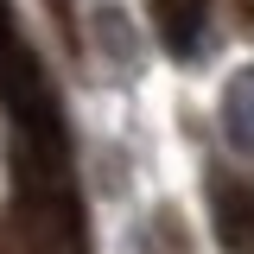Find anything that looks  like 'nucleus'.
Listing matches in <instances>:
<instances>
[{
  "mask_svg": "<svg viewBox=\"0 0 254 254\" xmlns=\"http://www.w3.org/2000/svg\"><path fill=\"white\" fill-rule=\"evenodd\" d=\"M216 242L229 254H254V185H216Z\"/></svg>",
  "mask_w": 254,
  "mask_h": 254,
  "instance_id": "f257e3e1",
  "label": "nucleus"
},
{
  "mask_svg": "<svg viewBox=\"0 0 254 254\" xmlns=\"http://www.w3.org/2000/svg\"><path fill=\"white\" fill-rule=\"evenodd\" d=\"M153 19H159V38H165V51H172V58H197L210 6H203V0H159Z\"/></svg>",
  "mask_w": 254,
  "mask_h": 254,
  "instance_id": "f03ea898",
  "label": "nucleus"
},
{
  "mask_svg": "<svg viewBox=\"0 0 254 254\" xmlns=\"http://www.w3.org/2000/svg\"><path fill=\"white\" fill-rule=\"evenodd\" d=\"M222 133H229L235 153H254V64L235 70L229 89H222Z\"/></svg>",
  "mask_w": 254,
  "mask_h": 254,
  "instance_id": "7ed1b4c3",
  "label": "nucleus"
},
{
  "mask_svg": "<svg viewBox=\"0 0 254 254\" xmlns=\"http://www.w3.org/2000/svg\"><path fill=\"white\" fill-rule=\"evenodd\" d=\"M235 13H242V26H254V0H235Z\"/></svg>",
  "mask_w": 254,
  "mask_h": 254,
  "instance_id": "20e7f679",
  "label": "nucleus"
},
{
  "mask_svg": "<svg viewBox=\"0 0 254 254\" xmlns=\"http://www.w3.org/2000/svg\"><path fill=\"white\" fill-rule=\"evenodd\" d=\"M6 38H13V26H6V6H0V45H6Z\"/></svg>",
  "mask_w": 254,
  "mask_h": 254,
  "instance_id": "39448f33",
  "label": "nucleus"
}]
</instances>
